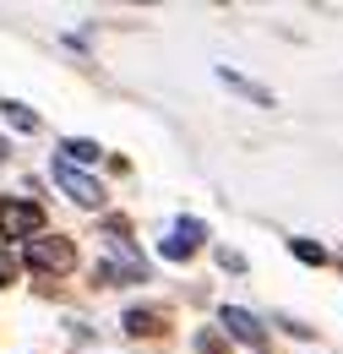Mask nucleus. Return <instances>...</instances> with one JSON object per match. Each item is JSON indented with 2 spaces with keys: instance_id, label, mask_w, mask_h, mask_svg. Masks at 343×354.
<instances>
[{
  "instance_id": "obj_10",
  "label": "nucleus",
  "mask_w": 343,
  "mask_h": 354,
  "mask_svg": "<svg viewBox=\"0 0 343 354\" xmlns=\"http://www.w3.org/2000/svg\"><path fill=\"white\" fill-rule=\"evenodd\" d=\"M0 164H6V136H0Z\"/></svg>"
},
{
  "instance_id": "obj_2",
  "label": "nucleus",
  "mask_w": 343,
  "mask_h": 354,
  "mask_svg": "<svg viewBox=\"0 0 343 354\" xmlns=\"http://www.w3.org/2000/svg\"><path fill=\"white\" fill-rule=\"evenodd\" d=\"M44 229V213L33 202H0V234L6 240H28V234H39Z\"/></svg>"
},
{
  "instance_id": "obj_6",
  "label": "nucleus",
  "mask_w": 343,
  "mask_h": 354,
  "mask_svg": "<svg viewBox=\"0 0 343 354\" xmlns=\"http://www.w3.org/2000/svg\"><path fill=\"white\" fill-rule=\"evenodd\" d=\"M158 322H164L158 310H126V333H136V338L142 333H158Z\"/></svg>"
},
{
  "instance_id": "obj_9",
  "label": "nucleus",
  "mask_w": 343,
  "mask_h": 354,
  "mask_svg": "<svg viewBox=\"0 0 343 354\" xmlns=\"http://www.w3.org/2000/svg\"><path fill=\"white\" fill-rule=\"evenodd\" d=\"M11 278H17V257H11V251H0V283H11Z\"/></svg>"
},
{
  "instance_id": "obj_3",
  "label": "nucleus",
  "mask_w": 343,
  "mask_h": 354,
  "mask_svg": "<svg viewBox=\"0 0 343 354\" xmlns=\"http://www.w3.org/2000/svg\"><path fill=\"white\" fill-rule=\"evenodd\" d=\"M55 185H60V191H66L77 207H98V202H104V185H98V180H87L82 169H71L66 158L55 164Z\"/></svg>"
},
{
  "instance_id": "obj_7",
  "label": "nucleus",
  "mask_w": 343,
  "mask_h": 354,
  "mask_svg": "<svg viewBox=\"0 0 343 354\" xmlns=\"http://www.w3.org/2000/svg\"><path fill=\"white\" fill-rule=\"evenodd\" d=\"M6 120H11L17 131H39V115H33L28 104H6Z\"/></svg>"
},
{
  "instance_id": "obj_5",
  "label": "nucleus",
  "mask_w": 343,
  "mask_h": 354,
  "mask_svg": "<svg viewBox=\"0 0 343 354\" xmlns=\"http://www.w3.org/2000/svg\"><path fill=\"white\" fill-rule=\"evenodd\" d=\"M223 327L240 338V344H251V349H261V322L251 316V310H240V306H223Z\"/></svg>"
},
{
  "instance_id": "obj_1",
  "label": "nucleus",
  "mask_w": 343,
  "mask_h": 354,
  "mask_svg": "<svg viewBox=\"0 0 343 354\" xmlns=\"http://www.w3.org/2000/svg\"><path fill=\"white\" fill-rule=\"evenodd\" d=\"M28 267H39V272H71V267H77V245L60 240V234H55V240H49V234H44V240H28Z\"/></svg>"
},
{
  "instance_id": "obj_8",
  "label": "nucleus",
  "mask_w": 343,
  "mask_h": 354,
  "mask_svg": "<svg viewBox=\"0 0 343 354\" xmlns=\"http://www.w3.org/2000/svg\"><path fill=\"white\" fill-rule=\"evenodd\" d=\"M295 257H300V262H327V251H322V245H310V240H295Z\"/></svg>"
},
{
  "instance_id": "obj_4",
  "label": "nucleus",
  "mask_w": 343,
  "mask_h": 354,
  "mask_svg": "<svg viewBox=\"0 0 343 354\" xmlns=\"http://www.w3.org/2000/svg\"><path fill=\"white\" fill-rule=\"evenodd\" d=\"M202 234H207V229H202L196 218H180V223L169 229V240H164V257H174V262H180V257L202 251Z\"/></svg>"
}]
</instances>
